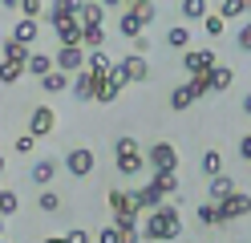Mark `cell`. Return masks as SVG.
<instances>
[{"label":"cell","mask_w":251,"mask_h":243,"mask_svg":"<svg viewBox=\"0 0 251 243\" xmlns=\"http://www.w3.org/2000/svg\"><path fill=\"white\" fill-rule=\"evenodd\" d=\"M37 207L45 211V215H57V211H61V194L45 187V190H41V199H37Z\"/></svg>","instance_id":"32"},{"label":"cell","mask_w":251,"mask_h":243,"mask_svg":"<svg viewBox=\"0 0 251 243\" xmlns=\"http://www.w3.org/2000/svg\"><path fill=\"white\" fill-rule=\"evenodd\" d=\"M122 97V85L114 77H98V89H93V102H101V106H109V102H118Z\"/></svg>","instance_id":"16"},{"label":"cell","mask_w":251,"mask_h":243,"mask_svg":"<svg viewBox=\"0 0 251 243\" xmlns=\"http://www.w3.org/2000/svg\"><path fill=\"white\" fill-rule=\"evenodd\" d=\"M114 166H118V174H126V178L146 166V154L138 150L134 138H118V142H114Z\"/></svg>","instance_id":"2"},{"label":"cell","mask_w":251,"mask_h":243,"mask_svg":"<svg viewBox=\"0 0 251 243\" xmlns=\"http://www.w3.org/2000/svg\"><path fill=\"white\" fill-rule=\"evenodd\" d=\"M53 69H57V65H53L49 53H33V57H28V65H25V73H33V77H41V81L49 77Z\"/></svg>","instance_id":"20"},{"label":"cell","mask_w":251,"mask_h":243,"mask_svg":"<svg viewBox=\"0 0 251 243\" xmlns=\"http://www.w3.org/2000/svg\"><path fill=\"white\" fill-rule=\"evenodd\" d=\"M0 53H4V61H12V65H28V57H33V49H25V45H17V41H4L0 45Z\"/></svg>","instance_id":"22"},{"label":"cell","mask_w":251,"mask_h":243,"mask_svg":"<svg viewBox=\"0 0 251 243\" xmlns=\"http://www.w3.org/2000/svg\"><path fill=\"white\" fill-rule=\"evenodd\" d=\"M45 243H69L65 235H49V239H45Z\"/></svg>","instance_id":"47"},{"label":"cell","mask_w":251,"mask_h":243,"mask_svg":"<svg viewBox=\"0 0 251 243\" xmlns=\"http://www.w3.org/2000/svg\"><path fill=\"white\" fill-rule=\"evenodd\" d=\"M0 243H4V239H0Z\"/></svg>","instance_id":"50"},{"label":"cell","mask_w":251,"mask_h":243,"mask_svg":"<svg viewBox=\"0 0 251 243\" xmlns=\"http://www.w3.org/2000/svg\"><path fill=\"white\" fill-rule=\"evenodd\" d=\"M243 113H247V118H251V93L243 97Z\"/></svg>","instance_id":"48"},{"label":"cell","mask_w":251,"mask_h":243,"mask_svg":"<svg viewBox=\"0 0 251 243\" xmlns=\"http://www.w3.org/2000/svg\"><path fill=\"white\" fill-rule=\"evenodd\" d=\"M130 12H134L142 25H150L154 16H158V4H154V0H134V4H130Z\"/></svg>","instance_id":"29"},{"label":"cell","mask_w":251,"mask_h":243,"mask_svg":"<svg viewBox=\"0 0 251 243\" xmlns=\"http://www.w3.org/2000/svg\"><path fill=\"white\" fill-rule=\"evenodd\" d=\"M101 21H105V4H81V25H98L101 28Z\"/></svg>","instance_id":"30"},{"label":"cell","mask_w":251,"mask_h":243,"mask_svg":"<svg viewBox=\"0 0 251 243\" xmlns=\"http://www.w3.org/2000/svg\"><path fill=\"white\" fill-rule=\"evenodd\" d=\"M215 16H219V21H239V16H247V0H223V4H219L215 8Z\"/></svg>","instance_id":"21"},{"label":"cell","mask_w":251,"mask_h":243,"mask_svg":"<svg viewBox=\"0 0 251 243\" xmlns=\"http://www.w3.org/2000/svg\"><path fill=\"white\" fill-rule=\"evenodd\" d=\"M166 45H170V49H178V53H186V49H191V28H186V25L166 28Z\"/></svg>","instance_id":"25"},{"label":"cell","mask_w":251,"mask_h":243,"mask_svg":"<svg viewBox=\"0 0 251 243\" xmlns=\"http://www.w3.org/2000/svg\"><path fill=\"white\" fill-rule=\"evenodd\" d=\"M207 81H211V93H227V89L235 85V69H231V65H223V61H219L215 69L207 73Z\"/></svg>","instance_id":"11"},{"label":"cell","mask_w":251,"mask_h":243,"mask_svg":"<svg viewBox=\"0 0 251 243\" xmlns=\"http://www.w3.org/2000/svg\"><path fill=\"white\" fill-rule=\"evenodd\" d=\"M178 12H182V21H207V16H211V8L202 4V0H182Z\"/></svg>","instance_id":"27"},{"label":"cell","mask_w":251,"mask_h":243,"mask_svg":"<svg viewBox=\"0 0 251 243\" xmlns=\"http://www.w3.org/2000/svg\"><path fill=\"white\" fill-rule=\"evenodd\" d=\"M65 85H69V73H61V69H53L49 77L41 81V89H45V93H61Z\"/></svg>","instance_id":"31"},{"label":"cell","mask_w":251,"mask_h":243,"mask_svg":"<svg viewBox=\"0 0 251 243\" xmlns=\"http://www.w3.org/2000/svg\"><path fill=\"white\" fill-rule=\"evenodd\" d=\"M215 65H219L215 49H186V53H182V69L191 73V77H207Z\"/></svg>","instance_id":"4"},{"label":"cell","mask_w":251,"mask_h":243,"mask_svg":"<svg viewBox=\"0 0 251 243\" xmlns=\"http://www.w3.org/2000/svg\"><path fill=\"white\" fill-rule=\"evenodd\" d=\"M93 166H98V158H93L89 146H77V150H69V154H65V170H69L73 178H89V174H93Z\"/></svg>","instance_id":"6"},{"label":"cell","mask_w":251,"mask_h":243,"mask_svg":"<svg viewBox=\"0 0 251 243\" xmlns=\"http://www.w3.org/2000/svg\"><path fill=\"white\" fill-rule=\"evenodd\" d=\"M17 207H21V199H17V190H4V187H0V219L17 215Z\"/></svg>","instance_id":"33"},{"label":"cell","mask_w":251,"mask_h":243,"mask_svg":"<svg viewBox=\"0 0 251 243\" xmlns=\"http://www.w3.org/2000/svg\"><path fill=\"white\" fill-rule=\"evenodd\" d=\"M182 235V215H178V207L175 203H162L158 211H150V215L142 219V239L150 243H158V239H178Z\"/></svg>","instance_id":"1"},{"label":"cell","mask_w":251,"mask_h":243,"mask_svg":"<svg viewBox=\"0 0 251 243\" xmlns=\"http://www.w3.org/2000/svg\"><path fill=\"white\" fill-rule=\"evenodd\" d=\"M93 89H98V77H93V73H77L73 77V97H77V102H93Z\"/></svg>","instance_id":"15"},{"label":"cell","mask_w":251,"mask_h":243,"mask_svg":"<svg viewBox=\"0 0 251 243\" xmlns=\"http://www.w3.org/2000/svg\"><path fill=\"white\" fill-rule=\"evenodd\" d=\"M53 65H57L61 73H81L85 69V49H57Z\"/></svg>","instance_id":"8"},{"label":"cell","mask_w":251,"mask_h":243,"mask_svg":"<svg viewBox=\"0 0 251 243\" xmlns=\"http://www.w3.org/2000/svg\"><path fill=\"white\" fill-rule=\"evenodd\" d=\"M114 227H118L122 235H126V231H142V223H138L134 215H114Z\"/></svg>","instance_id":"35"},{"label":"cell","mask_w":251,"mask_h":243,"mask_svg":"<svg viewBox=\"0 0 251 243\" xmlns=\"http://www.w3.org/2000/svg\"><path fill=\"white\" fill-rule=\"evenodd\" d=\"M41 12H45V8H41V0H21V16H25V21H37Z\"/></svg>","instance_id":"36"},{"label":"cell","mask_w":251,"mask_h":243,"mask_svg":"<svg viewBox=\"0 0 251 243\" xmlns=\"http://www.w3.org/2000/svg\"><path fill=\"white\" fill-rule=\"evenodd\" d=\"M191 89H195V97H207L211 93V81L207 77H191Z\"/></svg>","instance_id":"43"},{"label":"cell","mask_w":251,"mask_h":243,"mask_svg":"<svg viewBox=\"0 0 251 243\" xmlns=\"http://www.w3.org/2000/svg\"><path fill=\"white\" fill-rule=\"evenodd\" d=\"M122 69H126V81H146V77H150V65H146V57H134V53L122 61Z\"/></svg>","instance_id":"19"},{"label":"cell","mask_w":251,"mask_h":243,"mask_svg":"<svg viewBox=\"0 0 251 243\" xmlns=\"http://www.w3.org/2000/svg\"><path fill=\"white\" fill-rule=\"evenodd\" d=\"M207 194H211V203H227L231 194H235V178H231V174H219V178H211Z\"/></svg>","instance_id":"13"},{"label":"cell","mask_w":251,"mask_h":243,"mask_svg":"<svg viewBox=\"0 0 251 243\" xmlns=\"http://www.w3.org/2000/svg\"><path fill=\"white\" fill-rule=\"evenodd\" d=\"M154 183H158L166 194H178V178L175 174H154Z\"/></svg>","instance_id":"40"},{"label":"cell","mask_w":251,"mask_h":243,"mask_svg":"<svg viewBox=\"0 0 251 243\" xmlns=\"http://www.w3.org/2000/svg\"><path fill=\"white\" fill-rule=\"evenodd\" d=\"M199 166H202V174H207V178H219V174H223V154H219V150H207Z\"/></svg>","instance_id":"28"},{"label":"cell","mask_w":251,"mask_h":243,"mask_svg":"<svg viewBox=\"0 0 251 243\" xmlns=\"http://www.w3.org/2000/svg\"><path fill=\"white\" fill-rule=\"evenodd\" d=\"M199 102V97H195V89H191V81H186V85H175V89H170V109H191Z\"/></svg>","instance_id":"18"},{"label":"cell","mask_w":251,"mask_h":243,"mask_svg":"<svg viewBox=\"0 0 251 243\" xmlns=\"http://www.w3.org/2000/svg\"><path fill=\"white\" fill-rule=\"evenodd\" d=\"M37 32H41V28H37V21H25V16H21V25L12 28V41H17V45H25V49H28V45L37 41Z\"/></svg>","instance_id":"26"},{"label":"cell","mask_w":251,"mask_h":243,"mask_svg":"<svg viewBox=\"0 0 251 243\" xmlns=\"http://www.w3.org/2000/svg\"><path fill=\"white\" fill-rule=\"evenodd\" d=\"M21 77H25V65H12V61H0V81H4V85H17Z\"/></svg>","instance_id":"34"},{"label":"cell","mask_w":251,"mask_h":243,"mask_svg":"<svg viewBox=\"0 0 251 243\" xmlns=\"http://www.w3.org/2000/svg\"><path fill=\"white\" fill-rule=\"evenodd\" d=\"M109 69H114V61H109L105 49H98V53H85V73H93V77H109Z\"/></svg>","instance_id":"14"},{"label":"cell","mask_w":251,"mask_h":243,"mask_svg":"<svg viewBox=\"0 0 251 243\" xmlns=\"http://www.w3.org/2000/svg\"><path fill=\"white\" fill-rule=\"evenodd\" d=\"M243 215H251V194H239V190H235L227 203H215V223H219V227L231 223V219H243Z\"/></svg>","instance_id":"5"},{"label":"cell","mask_w":251,"mask_h":243,"mask_svg":"<svg viewBox=\"0 0 251 243\" xmlns=\"http://www.w3.org/2000/svg\"><path fill=\"white\" fill-rule=\"evenodd\" d=\"M4 166H8V162H4V154H0V174H4Z\"/></svg>","instance_id":"49"},{"label":"cell","mask_w":251,"mask_h":243,"mask_svg":"<svg viewBox=\"0 0 251 243\" xmlns=\"http://www.w3.org/2000/svg\"><path fill=\"white\" fill-rule=\"evenodd\" d=\"M195 215H199V223H202V227H219V223H215V203H202Z\"/></svg>","instance_id":"38"},{"label":"cell","mask_w":251,"mask_h":243,"mask_svg":"<svg viewBox=\"0 0 251 243\" xmlns=\"http://www.w3.org/2000/svg\"><path fill=\"white\" fill-rule=\"evenodd\" d=\"M239 154H243V162L251 166V134H243V138H239Z\"/></svg>","instance_id":"44"},{"label":"cell","mask_w":251,"mask_h":243,"mask_svg":"<svg viewBox=\"0 0 251 243\" xmlns=\"http://www.w3.org/2000/svg\"><path fill=\"white\" fill-rule=\"evenodd\" d=\"M98 243H122V231H118V227H101V231H98Z\"/></svg>","instance_id":"42"},{"label":"cell","mask_w":251,"mask_h":243,"mask_svg":"<svg viewBox=\"0 0 251 243\" xmlns=\"http://www.w3.org/2000/svg\"><path fill=\"white\" fill-rule=\"evenodd\" d=\"M235 45H239L243 53H251V21H247V25L239 28V32H235Z\"/></svg>","instance_id":"41"},{"label":"cell","mask_w":251,"mask_h":243,"mask_svg":"<svg viewBox=\"0 0 251 243\" xmlns=\"http://www.w3.org/2000/svg\"><path fill=\"white\" fill-rule=\"evenodd\" d=\"M57 41H61V49H81V21H61Z\"/></svg>","instance_id":"12"},{"label":"cell","mask_w":251,"mask_h":243,"mask_svg":"<svg viewBox=\"0 0 251 243\" xmlns=\"http://www.w3.org/2000/svg\"><path fill=\"white\" fill-rule=\"evenodd\" d=\"M138 203H142V211L150 215V211H158V207L166 203V190H162V187H158V183L150 178V183H146L142 190H138Z\"/></svg>","instance_id":"10"},{"label":"cell","mask_w":251,"mask_h":243,"mask_svg":"<svg viewBox=\"0 0 251 243\" xmlns=\"http://www.w3.org/2000/svg\"><path fill=\"white\" fill-rule=\"evenodd\" d=\"M202 32H207V37H223V21H219V16L211 12L207 21H202Z\"/></svg>","instance_id":"39"},{"label":"cell","mask_w":251,"mask_h":243,"mask_svg":"<svg viewBox=\"0 0 251 243\" xmlns=\"http://www.w3.org/2000/svg\"><path fill=\"white\" fill-rule=\"evenodd\" d=\"M101 41H105V28H98V25H81V49H85V53H98Z\"/></svg>","instance_id":"23"},{"label":"cell","mask_w":251,"mask_h":243,"mask_svg":"<svg viewBox=\"0 0 251 243\" xmlns=\"http://www.w3.org/2000/svg\"><path fill=\"white\" fill-rule=\"evenodd\" d=\"M65 239H69V243H89V231H81V227H73V231H69Z\"/></svg>","instance_id":"45"},{"label":"cell","mask_w":251,"mask_h":243,"mask_svg":"<svg viewBox=\"0 0 251 243\" xmlns=\"http://www.w3.org/2000/svg\"><path fill=\"white\" fill-rule=\"evenodd\" d=\"M53 174H57V158H41V162H33V170H28V178H33L37 187H49Z\"/></svg>","instance_id":"17"},{"label":"cell","mask_w":251,"mask_h":243,"mask_svg":"<svg viewBox=\"0 0 251 243\" xmlns=\"http://www.w3.org/2000/svg\"><path fill=\"white\" fill-rule=\"evenodd\" d=\"M53 130H57V113H53L49 106H37L33 113H28V134H33L37 142H41V138H49Z\"/></svg>","instance_id":"7"},{"label":"cell","mask_w":251,"mask_h":243,"mask_svg":"<svg viewBox=\"0 0 251 243\" xmlns=\"http://www.w3.org/2000/svg\"><path fill=\"white\" fill-rule=\"evenodd\" d=\"M12 146H17V154H33V150H37V138H33V134H17Z\"/></svg>","instance_id":"37"},{"label":"cell","mask_w":251,"mask_h":243,"mask_svg":"<svg viewBox=\"0 0 251 243\" xmlns=\"http://www.w3.org/2000/svg\"><path fill=\"white\" fill-rule=\"evenodd\" d=\"M118 32H122V37H130V41H138V37H142V21L126 8V12L118 16Z\"/></svg>","instance_id":"24"},{"label":"cell","mask_w":251,"mask_h":243,"mask_svg":"<svg viewBox=\"0 0 251 243\" xmlns=\"http://www.w3.org/2000/svg\"><path fill=\"white\" fill-rule=\"evenodd\" d=\"M122 243H142V231H126V235H122Z\"/></svg>","instance_id":"46"},{"label":"cell","mask_w":251,"mask_h":243,"mask_svg":"<svg viewBox=\"0 0 251 243\" xmlns=\"http://www.w3.org/2000/svg\"><path fill=\"white\" fill-rule=\"evenodd\" d=\"M61 21H81V0H61V4L49 8V25L57 28Z\"/></svg>","instance_id":"9"},{"label":"cell","mask_w":251,"mask_h":243,"mask_svg":"<svg viewBox=\"0 0 251 243\" xmlns=\"http://www.w3.org/2000/svg\"><path fill=\"white\" fill-rule=\"evenodd\" d=\"M146 166L154 170V174H175V166H178V150L170 142H154L150 150H146Z\"/></svg>","instance_id":"3"}]
</instances>
